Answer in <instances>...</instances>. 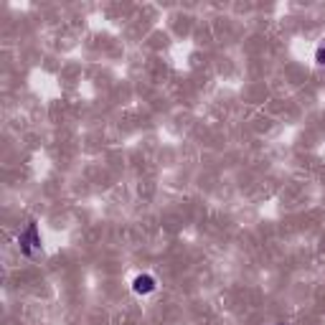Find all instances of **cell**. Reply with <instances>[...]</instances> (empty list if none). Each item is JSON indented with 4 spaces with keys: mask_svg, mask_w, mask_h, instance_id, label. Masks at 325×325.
Here are the masks:
<instances>
[{
    "mask_svg": "<svg viewBox=\"0 0 325 325\" xmlns=\"http://www.w3.org/2000/svg\"><path fill=\"white\" fill-rule=\"evenodd\" d=\"M132 290H135V292H140V295H147V292H153V290H155V279H153V277H147V274H145V277H137V279H135V285H132Z\"/></svg>",
    "mask_w": 325,
    "mask_h": 325,
    "instance_id": "obj_1",
    "label": "cell"
}]
</instances>
